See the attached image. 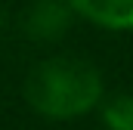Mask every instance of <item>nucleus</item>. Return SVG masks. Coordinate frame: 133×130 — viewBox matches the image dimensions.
I'll use <instances>...</instances> for the list:
<instances>
[{
    "label": "nucleus",
    "mask_w": 133,
    "mask_h": 130,
    "mask_svg": "<svg viewBox=\"0 0 133 130\" xmlns=\"http://www.w3.org/2000/svg\"><path fill=\"white\" fill-rule=\"evenodd\" d=\"M25 99L50 121H74L90 115L102 99V74L77 56L43 59L25 77Z\"/></svg>",
    "instance_id": "nucleus-1"
},
{
    "label": "nucleus",
    "mask_w": 133,
    "mask_h": 130,
    "mask_svg": "<svg viewBox=\"0 0 133 130\" xmlns=\"http://www.w3.org/2000/svg\"><path fill=\"white\" fill-rule=\"evenodd\" d=\"M105 130H133V93H115L102 105Z\"/></svg>",
    "instance_id": "nucleus-4"
},
{
    "label": "nucleus",
    "mask_w": 133,
    "mask_h": 130,
    "mask_svg": "<svg viewBox=\"0 0 133 130\" xmlns=\"http://www.w3.org/2000/svg\"><path fill=\"white\" fill-rule=\"evenodd\" d=\"M68 6L105 31H133V0H68Z\"/></svg>",
    "instance_id": "nucleus-2"
},
{
    "label": "nucleus",
    "mask_w": 133,
    "mask_h": 130,
    "mask_svg": "<svg viewBox=\"0 0 133 130\" xmlns=\"http://www.w3.org/2000/svg\"><path fill=\"white\" fill-rule=\"evenodd\" d=\"M71 25V6L68 0H37L28 9L25 28L34 40H56Z\"/></svg>",
    "instance_id": "nucleus-3"
}]
</instances>
